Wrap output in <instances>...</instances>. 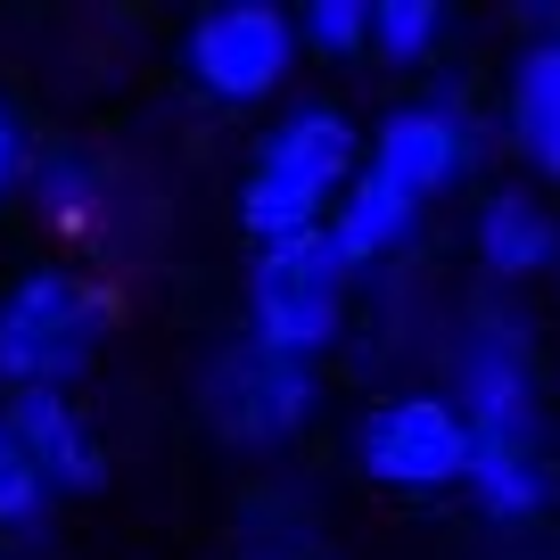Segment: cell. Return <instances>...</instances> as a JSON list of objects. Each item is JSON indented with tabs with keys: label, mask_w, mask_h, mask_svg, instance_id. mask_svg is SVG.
<instances>
[{
	"label": "cell",
	"mask_w": 560,
	"mask_h": 560,
	"mask_svg": "<svg viewBox=\"0 0 560 560\" xmlns=\"http://www.w3.org/2000/svg\"><path fill=\"white\" fill-rule=\"evenodd\" d=\"M478 158V116L462 91H420L396 100L371 132V149L354 158V182L330 214V247L347 256V272H371L387 247L412 240V223L429 214V198H445Z\"/></svg>",
	"instance_id": "1"
},
{
	"label": "cell",
	"mask_w": 560,
	"mask_h": 560,
	"mask_svg": "<svg viewBox=\"0 0 560 560\" xmlns=\"http://www.w3.org/2000/svg\"><path fill=\"white\" fill-rule=\"evenodd\" d=\"M354 158H363V132H354L347 107L298 100L264 132L256 165H247V182H240V231L256 247L330 231L338 198H347V182H354Z\"/></svg>",
	"instance_id": "2"
},
{
	"label": "cell",
	"mask_w": 560,
	"mask_h": 560,
	"mask_svg": "<svg viewBox=\"0 0 560 560\" xmlns=\"http://www.w3.org/2000/svg\"><path fill=\"white\" fill-rule=\"evenodd\" d=\"M116 330V289L74 264H34L0 289V396L25 387H74Z\"/></svg>",
	"instance_id": "3"
},
{
	"label": "cell",
	"mask_w": 560,
	"mask_h": 560,
	"mask_svg": "<svg viewBox=\"0 0 560 560\" xmlns=\"http://www.w3.org/2000/svg\"><path fill=\"white\" fill-rule=\"evenodd\" d=\"M347 256L330 247V231L314 240H280V247H256L247 264V330L264 354H289V363H322L347 330Z\"/></svg>",
	"instance_id": "4"
},
{
	"label": "cell",
	"mask_w": 560,
	"mask_h": 560,
	"mask_svg": "<svg viewBox=\"0 0 560 560\" xmlns=\"http://www.w3.org/2000/svg\"><path fill=\"white\" fill-rule=\"evenodd\" d=\"M470 420L454 412V396L438 387H404V396H380L363 420H354V470L371 487H396V494H445L470 478Z\"/></svg>",
	"instance_id": "5"
},
{
	"label": "cell",
	"mask_w": 560,
	"mask_h": 560,
	"mask_svg": "<svg viewBox=\"0 0 560 560\" xmlns=\"http://www.w3.org/2000/svg\"><path fill=\"white\" fill-rule=\"evenodd\" d=\"M198 404H207L223 445H289L322 412V380L314 363H289V354H264L256 338H231V347H214Z\"/></svg>",
	"instance_id": "6"
},
{
	"label": "cell",
	"mask_w": 560,
	"mask_h": 560,
	"mask_svg": "<svg viewBox=\"0 0 560 560\" xmlns=\"http://www.w3.org/2000/svg\"><path fill=\"white\" fill-rule=\"evenodd\" d=\"M182 67H190V83L207 91V100L256 107L298 67V25L280 18V9H264V0H231V9H207V18L190 25Z\"/></svg>",
	"instance_id": "7"
},
{
	"label": "cell",
	"mask_w": 560,
	"mask_h": 560,
	"mask_svg": "<svg viewBox=\"0 0 560 560\" xmlns=\"http://www.w3.org/2000/svg\"><path fill=\"white\" fill-rule=\"evenodd\" d=\"M454 412L478 445H536V347L520 314H478L454 363Z\"/></svg>",
	"instance_id": "8"
},
{
	"label": "cell",
	"mask_w": 560,
	"mask_h": 560,
	"mask_svg": "<svg viewBox=\"0 0 560 560\" xmlns=\"http://www.w3.org/2000/svg\"><path fill=\"white\" fill-rule=\"evenodd\" d=\"M0 420H9V438H18L25 470L58 494H100L107 487V445L91 429V412L67 396V387H25V396H0Z\"/></svg>",
	"instance_id": "9"
},
{
	"label": "cell",
	"mask_w": 560,
	"mask_h": 560,
	"mask_svg": "<svg viewBox=\"0 0 560 560\" xmlns=\"http://www.w3.org/2000/svg\"><path fill=\"white\" fill-rule=\"evenodd\" d=\"M470 247L494 280H544L560 264V214L536 190H494L470 223Z\"/></svg>",
	"instance_id": "10"
},
{
	"label": "cell",
	"mask_w": 560,
	"mask_h": 560,
	"mask_svg": "<svg viewBox=\"0 0 560 560\" xmlns=\"http://www.w3.org/2000/svg\"><path fill=\"white\" fill-rule=\"evenodd\" d=\"M503 107H511V140H520V158L536 165V174L560 182V18L520 50Z\"/></svg>",
	"instance_id": "11"
},
{
	"label": "cell",
	"mask_w": 560,
	"mask_h": 560,
	"mask_svg": "<svg viewBox=\"0 0 560 560\" xmlns=\"http://www.w3.org/2000/svg\"><path fill=\"white\" fill-rule=\"evenodd\" d=\"M462 487H470V503L487 511V520H503V527L536 520V511L552 503V470H544L536 445H478Z\"/></svg>",
	"instance_id": "12"
},
{
	"label": "cell",
	"mask_w": 560,
	"mask_h": 560,
	"mask_svg": "<svg viewBox=\"0 0 560 560\" xmlns=\"http://www.w3.org/2000/svg\"><path fill=\"white\" fill-rule=\"evenodd\" d=\"M445 42V9L438 0H371V50L387 67H420Z\"/></svg>",
	"instance_id": "13"
},
{
	"label": "cell",
	"mask_w": 560,
	"mask_h": 560,
	"mask_svg": "<svg viewBox=\"0 0 560 560\" xmlns=\"http://www.w3.org/2000/svg\"><path fill=\"white\" fill-rule=\"evenodd\" d=\"M50 520V487L25 470L18 438H9V420H0V536H42Z\"/></svg>",
	"instance_id": "14"
},
{
	"label": "cell",
	"mask_w": 560,
	"mask_h": 560,
	"mask_svg": "<svg viewBox=\"0 0 560 560\" xmlns=\"http://www.w3.org/2000/svg\"><path fill=\"white\" fill-rule=\"evenodd\" d=\"M289 25H298V42H305V50H322V58L371 50V0H314V9L289 18Z\"/></svg>",
	"instance_id": "15"
},
{
	"label": "cell",
	"mask_w": 560,
	"mask_h": 560,
	"mask_svg": "<svg viewBox=\"0 0 560 560\" xmlns=\"http://www.w3.org/2000/svg\"><path fill=\"white\" fill-rule=\"evenodd\" d=\"M18 174H25V132H18V116H9V100H0V198L18 190Z\"/></svg>",
	"instance_id": "16"
}]
</instances>
